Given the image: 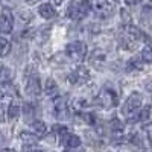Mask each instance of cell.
Returning <instances> with one entry per match:
<instances>
[{"label":"cell","instance_id":"22","mask_svg":"<svg viewBox=\"0 0 152 152\" xmlns=\"http://www.w3.org/2000/svg\"><path fill=\"white\" fill-rule=\"evenodd\" d=\"M81 117L85 120V123H88L90 126H96V123H97V117L94 116L93 113H81Z\"/></svg>","mask_w":152,"mask_h":152},{"label":"cell","instance_id":"14","mask_svg":"<svg viewBox=\"0 0 152 152\" xmlns=\"http://www.w3.org/2000/svg\"><path fill=\"white\" fill-rule=\"evenodd\" d=\"M20 140L24 143V149H31L32 146L31 145H35L37 142H38V135L32 131V132H28V131H23L21 134H20Z\"/></svg>","mask_w":152,"mask_h":152},{"label":"cell","instance_id":"12","mask_svg":"<svg viewBox=\"0 0 152 152\" xmlns=\"http://www.w3.org/2000/svg\"><path fill=\"white\" fill-rule=\"evenodd\" d=\"M143 64H145V61H143V58H142V55H135V56H132V58H129L128 59V62H126V66H125V69H126V72H137V70H143Z\"/></svg>","mask_w":152,"mask_h":152},{"label":"cell","instance_id":"6","mask_svg":"<svg viewBox=\"0 0 152 152\" xmlns=\"http://www.w3.org/2000/svg\"><path fill=\"white\" fill-rule=\"evenodd\" d=\"M91 8L94 9L96 15L100 18H108L113 15V5L108 0H94L91 3Z\"/></svg>","mask_w":152,"mask_h":152},{"label":"cell","instance_id":"11","mask_svg":"<svg viewBox=\"0 0 152 152\" xmlns=\"http://www.w3.org/2000/svg\"><path fill=\"white\" fill-rule=\"evenodd\" d=\"M140 23L146 29H152V3L143 6L140 14Z\"/></svg>","mask_w":152,"mask_h":152},{"label":"cell","instance_id":"28","mask_svg":"<svg viewBox=\"0 0 152 152\" xmlns=\"http://www.w3.org/2000/svg\"><path fill=\"white\" fill-rule=\"evenodd\" d=\"M0 122H3V107L0 104Z\"/></svg>","mask_w":152,"mask_h":152},{"label":"cell","instance_id":"32","mask_svg":"<svg viewBox=\"0 0 152 152\" xmlns=\"http://www.w3.org/2000/svg\"><path fill=\"white\" fill-rule=\"evenodd\" d=\"M149 2H152V0H149Z\"/></svg>","mask_w":152,"mask_h":152},{"label":"cell","instance_id":"18","mask_svg":"<svg viewBox=\"0 0 152 152\" xmlns=\"http://www.w3.org/2000/svg\"><path fill=\"white\" fill-rule=\"evenodd\" d=\"M140 55H142V58H143V61L146 62V64H151L152 66V44L146 43L143 46V49H142Z\"/></svg>","mask_w":152,"mask_h":152},{"label":"cell","instance_id":"3","mask_svg":"<svg viewBox=\"0 0 152 152\" xmlns=\"http://www.w3.org/2000/svg\"><path fill=\"white\" fill-rule=\"evenodd\" d=\"M87 44L84 41H72L66 47V55L73 61V62H82L87 56Z\"/></svg>","mask_w":152,"mask_h":152},{"label":"cell","instance_id":"31","mask_svg":"<svg viewBox=\"0 0 152 152\" xmlns=\"http://www.w3.org/2000/svg\"><path fill=\"white\" fill-rule=\"evenodd\" d=\"M113 2H114V3H119V2H120V0H113Z\"/></svg>","mask_w":152,"mask_h":152},{"label":"cell","instance_id":"24","mask_svg":"<svg viewBox=\"0 0 152 152\" xmlns=\"http://www.w3.org/2000/svg\"><path fill=\"white\" fill-rule=\"evenodd\" d=\"M120 17H122V21L125 24H131V15L125 9H120Z\"/></svg>","mask_w":152,"mask_h":152},{"label":"cell","instance_id":"20","mask_svg":"<svg viewBox=\"0 0 152 152\" xmlns=\"http://www.w3.org/2000/svg\"><path fill=\"white\" fill-rule=\"evenodd\" d=\"M18 116H20V107L12 102L8 107V117H9V120H15V119H18Z\"/></svg>","mask_w":152,"mask_h":152},{"label":"cell","instance_id":"29","mask_svg":"<svg viewBox=\"0 0 152 152\" xmlns=\"http://www.w3.org/2000/svg\"><path fill=\"white\" fill-rule=\"evenodd\" d=\"M5 94H6V93H5V88H0V99H2Z\"/></svg>","mask_w":152,"mask_h":152},{"label":"cell","instance_id":"30","mask_svg":"<svg viewBox=\"0 0 152 152\" xmlns=\"http://www.w3.org/2000/svg\"><path fill=\"white\" fill-rule=\"evenodd\" d=\"M24 2H28V3H31V5H32V3H37L38 0H24Z\"/></svg>","mask_w":152,"mask_h":152},{"label":"cell","instance_id":"25","mask_svg":"<svg viewBox=\"0 0 152 152\" xmlns=\"http://www.w3.org/2000/svg\"><path fill=\"white\" fill-rule=\"evenodd\" d=\"M24 114H26V116H32V114H34V108H32L31 104L24 105Z\"/></svg>","mask_w":152,"mask_h":152},{"label":"cell","instance_id":"27","mask_svg":"<svg viewBox=\"0 0 152 152\" xmlns=\"http://www.w3.org/2000/svg\"><path fill=\"white\" fill-rule=\"evenodd\" d=\"M137 2H138V0H125V3L128 5V6H134Z\"/></svg>","mask_w":152,"mask_h":152},{"label":"cell","instance_id":"16","mask_svg":"<svg viewBox=\"0 0 152 152\" xmlns=\"http://www.w3.org/2000/svg\"><path fill=\"white\" fill-rule=\"evenodd\" d=\"M44 91L49 97H56L58 96V91H59V88H58V84L55 82V79L52 78H49L46 81V87H44Z\"/></svg>","mask_w":152,"mask_h":152},{"label":"cell","instance_id":"19","mask_svg":"<svg viewBox=\"0 0 152 152\" xmlns=\"http://www.w3.org/2000/svg\"><path fill=\"white\" fill-rule=\"evenodd\" d=\"M11 52V43L6 38L0 37V56H8Z\"/></svg>","mask_w":152,"mask_h":152},{"label":"cell","instance_id":"17","mask_svg":"<svg viewBox=\"0 0 152 152\" xmlns=\"http://www.w3.org/2000/svg\"><path fill=\"white\" fill-rule=\"evenodd\" d=\"M31 128H32V131H34L38 137L47 134V126H46V123L41 122V120H34V122L31 123Z\"/></svg>","mask_w":152,"mask_h":152},{"label":"cell","instance_id":"5","mask_svg":"<svg viewBox=\"0 0 152 152\" xmlns=\"http://www.w3.org/2000/svg\"><path fill=\"white\" fill-rule=\"evenodd\" d=\"M88 81H90V72L84 66H78L69 75V82L73 85H84Z\"/></svg>","mask_w":152,"mask_h":152},{"label":"cell","instance_id":"10","mask_svg":"<svg viewBox=\"0 0 152 152\" xmlns=\"http://www.w3.org/2000/svg\"><path fill=\"white\" fill-rule=\"evenodd\" d=\"M26 93L32 97H38L41 94V84H40V79H38L37 75L29 76L28 84H26Z\"/></svg>","mask_w":152,"mask_h":152},{"label":"cell","instance_id":"21","mask_svg":"<svg viewBox=\"0 0 152 152\" xmlns=\"http://www.w3.org/2000/svg\"><path fill=\"white\" fill-rule=\"evenodd\" d=\"M143 134L146 137L148 145L152 148V122H148V123L143 125Z\"/></svg>","mask_w":152,"mask_h":152},{"label":"cell","instance_id":"1","mask_svg":"<svg viewBox=\"0 0 152 152\" xmlns=\"http://www.w3.org/2000/svg\"><path fill=\"white\" fill-rule=\"evenodd\" d=\"M142 107H143V96H142V93L134 91V93H131L128 97H126V100L123 102L122 114L126 119H131L132 116H135V113Z\"/></svg>","mask_w":152,"mask_h":152},{"label":"cell","instance_id":"2","mask_svg":"<svg viewBox=\"0 0 152 152\" xmlns=\"http://www.w3.org/2000/svg\"><path fill=\"white\" fill-rule=\"evenodd\" d=\"M91 9V2L88 0H79V2H70L67 6V17L70 20H82L88 15Z\"/></svg>","mask_w":152,"mask_h":152},{"label":"cell","instance_id":"13","mask_svg":"<svg viewBox=\"0 0 152 152\" xmlns=\"http://www.w3.org/2000/svg\"><path fill=\"white\" fill-rule=\"evenodd\" d=\"M38 14H40L43 18H46V20H50V18H53L56 15V11H55L53 5H50V3H41L40 6H38Z\"/></svg>","mask_w":152,"mask_h":152},{"label":"cell","instance_id":"7","mask_svg":"<svg viewBox=\"0 0 152 152\" xmlns=\"http://www.w3.org/2000/svg\"><path fill=\"white\" fill-rule=\"evenodd\" d=\"M53 114L59 120H64V119L69 117V104H67V100L64 97H61V96L55 97V100H53Z\"/></svg>","mask_w":152,"mask_h":152},{"label":"cell","instance_id":"9","mask_svg":"<svg viewBox=\"0 0 152 152\" xmlns=\"http://www.w3.org/2000/svg\"><path fill=\"white\" fill-rule=\"evenodd\" d=\"M59 143L61 146H64L67 149H75V148H79L81 146V138L78 135H75V134H70L69 131L64 132L62 135H59Z\"/></svg>","mask_w":152,"mask_h":152},{"label":"cell","instance_id":"15","mask_svg":"<svg viewBox=\"0 0 152 152\" xmlns=\"http://www.w3.org/2000/svg\"><path fill=\"white\" fill-rule=\"evenodd\" d=\"M90 64L94 69H102V66L105 64V53L100 52V50H94L90 55Z\"/></svg>","mask_w":152,"mask_h":152},{"label":"cell","instance_id":"26","mask_svg":"<svg viewBox=\"0 0 152 152\" xmlns=\"http://www.w3.org/2000/svg\"><path fill=\"white\" fill-rule=\"evenodd\" d=\"M20 15H21V20H23V21H29V20L32 18V14H31V12H21Z\"/></svg>","mask_w":152,"mask_h":152},{"label":"cell","instance_id":"8","mask_svg":"<svg viewBox=\"0 0 152 152\" xmlns=\"http://www.w3.org/2000/svg\"><path fill=\"white\" fill-rule=\"evenodd\" d=\"M14 28V17L9 9H3L0 14V32L2 34H11Z\"/></svg>","mask_w":152,"mask_h":152},{"label":"cell","instance_id":"23","mask_svg":"<svg viewBox=\"0 0 152 152\" xmlns=\"http://www.w3.org/2000/svg\"><path fill=\"white\" fill-rule=\"evenodd\" d=\"M52 131L55 134H58V135H62L64 132H67L69 129H67V126H64V125H55V126H52Z\"/></svg>","mask_w":152,"mask_h":152},{"label":"cell","instance_id":"4","mask_svg":"<svg viewBox=\"0 0 152 152\" xmlns=\"http://www.w3.org/2000/svg\"><path fill=\"white\" fill-rule=\"evenodd\" d=\"M97 100H99V105L104 110H111V108H116L119 105V96H117L116 90L108 88V87L100 91Z\"/></svg>","mask_w":152,"mask_h":152}]
</instances>
